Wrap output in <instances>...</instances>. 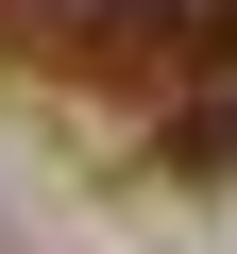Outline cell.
<instances>
[{"mask_svg":"<svg viewBox=\"0 0 237 254\" xmlns=\"http://www.w3.org/2000/svg\"><path fill=\"white\" fill-rule=\"evenodd\" d=\"M153 51H203V68H237V0H153Z\"/></svg>","mask_w":237,"mask_h":254,"instance_id":"obj_1","label":"cell"}]
</instances>
